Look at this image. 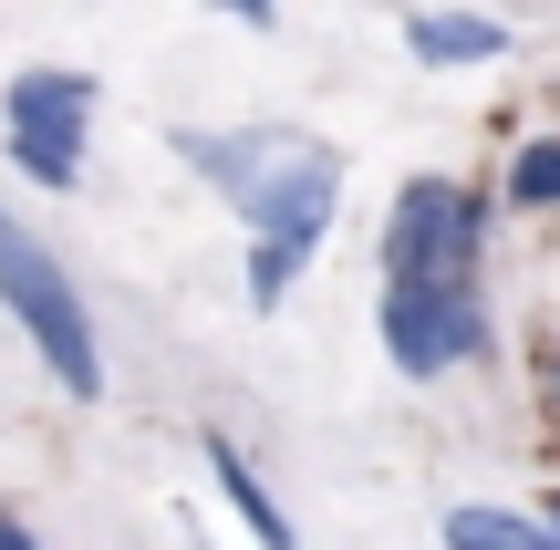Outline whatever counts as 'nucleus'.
I'll return each mask as SVG.
<instances>
[{"label": "nucleus", "mask_w": 560, "mask_h": 550, "mask_svg": "<svg viewBox=\"0 0 560 550\" xmlns=\"http://www.w3.org/2000/svg\"><path fill=\"white\" fill-rule=\"evenodd\" d=\"M177 156L249 219V239H322L332 208H342V156L291 136V125H260V136H177Z\"/></svg>", "instance_id": "nucleus-1"}, {"label": "nucleus", "mask_w": 560, "mask_h": 550, "mask_svg": "<svg viewBox=\"0 0 560 550\" xmlns=\"http://www.w3.org/2000/svg\"><path fill=\"white\" fill-rule=\"evenodd\" d=\"M0 312H11L21 332H32V353L52 364L62 395H83L94 406L104 395V353H94V312H83V291L62 281V260L32 239V229L0 208Z\"/></svg>", "instance_id": "nucleus-2"}, {"label": "nucleus", "mask_w": 560, "mask_h": 550, "mask_svg": "<svg viewBox=\"0 0 560 550\" xmlns=\"http://www.w3.org/2000/svg\"><path fill=\"white\" fill-rule=\"evenodd\" d=\"M499 208L457 177H405L384 208V281H478Z\"/></svg>", "instance_id": "nucleus-3"}, {"label": "nucleus", "mask_w": 560, "mask_h": 550, "mask_svg": "<svg viewBox=\"0 0 560 550\" xmlns=\"http://www.w3.org/2000/svg\"><path fill=\"white\" fill-rule=\"evenodd\" d=\"M384 353L395 374H457L499 343V312H488L478 281H384Z\"/></svg>", "instance_id": "nucleus-4"}, {"label": "nucleus", "mask_w": 560, "mask_h": 550, "mask_svg": "<svg viewBox=\"0 0 560 550\" xmlns=\"http://www.w3.org/2000/svg\"><path fill=\"white\" fill-rule=\"evenodd\" d=\"M0 136H11V166L42 187L83 177V136H94V73H62V62H32V73L0 83Z\"/></svg>", "instance_id": "nucleus-5"}, {"label": "nucleus", "mask_w": 560, "mask_h": 550, "mask_svg": "<svg viewBox=\"0 0 560 550\" xmlns=\"http://www.w3.org/2000/svg\"><path fill=\"white\" fill-rule=\"evenodd\" d=\"M208 478H219V499H229V510H240V530L260 540V550H301V530H291V519H280V499L260 489V468H249V457L229 447V436H208Z\"/></svg>", "instance_id": "nucleus-6"}, {"label": "nucleus", "mask_w": 560, "mask_h": 550, "mask_svg": "<svg viewBox=\"0 0 560 550\" xmlns=\"http://www.w3.org/2000/svg\"><path fill=\"white\" fill-rule=\"evenodd\" d=\"M405 52L416 62H499L509 21H488V11H416L405 21Z\"/></svg>", "instance_id": "nucleus-7"}, {"label": "nucleus", "mask_w": 560, "mask_h": 550, "mask_svg": "<svg viewBox=\"0 0 560 550\" xmlns=\"http://www.w3.org/2000/svg\"><path fill=\"white\" fill-rule=\"evenodd\" d=\"M446 550H560V530L540 510H488V499H467V510H446Z\"/></svg>", "instance_id": "nucleus-8"}, {"label": "nucleus", "mask_w": 560, "mask_h": 550, "mask_svg": "<svg viewBox=\"0 0 560 550\" xmlns=\"http://www.w3.org/2000/svg\"><path fill=\"white\" fill-rule=\"evenodd\" d=\"M509 208H560V136L509 145Z\"/></svg>", "instance_id": "nucleus-9"}, {"label": "nucleus", "mask_w": 560, "mask_h": 550, "mask_svg": "<svg viewBox=\"0 0 560 550\" xmlns=\"http://www.w3.org/2000/svg\"><path fill=\"white\" fill-rule=\"evenodd\" d=\"M322 239H249V302L260 312H280V291L301 281V260H312Z\"/></svg>", "instance_id": "nucleus-10"}, {"label": "nucleus", "mask_w": 560, "mask_h": 550, "mask_svg": "<svg viewBox=\"0 0 560 550\" xmlns=\"http://www.w3.org/2000/svg\"><path fill=\"white\" fill-rule=\"evenodd\" d=\"M208 11H229V21H249V32H270V21H280L270 0H208Z\"/></svg>", "instance_id": "nucleus-11"}, {"label": "nucleus", "mask_w": 560, "mask_h": 550, "mask_svg": "<svg viewBox=\"0 0 560 550\" xmlns=\"http://www.w3.org/2000/svg\"><path fill=\"white\" fill-rule=\"evenodd\" d=\"M0 550H42V540H32V519H21V510H0Z\"/></svg>", "instance_id": "nucleus-12"}, {"label": "nucleus", "mask_w": 560, "mask_h": 550, "mask_svg": "<svg viewBox=\"0 0 560 550\" xmlns=\"http://www.w3.org/2000/svg\"><path fill=\"white\" fill-rule=\"evenodd\" d=\"M550 385H560V374H550Z\"/></svg>", "instance_id": "nucleus-13"}]
</instances>
